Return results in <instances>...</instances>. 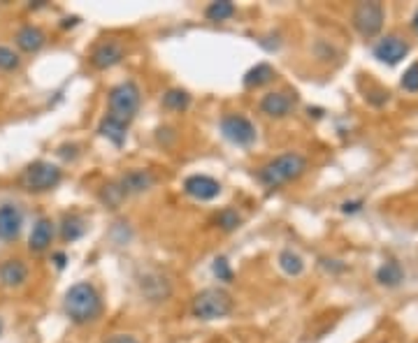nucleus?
<instances>
[{
	"label": "nucleus",
	"mask_w": 418,
	"mask_h": 343,
	"mask_svg": "<svg viewBox=\"0 0 418 343\" xmlns=\"http://www.w3.org/2000/svg\"><path fill=\"white\" fill-rule=\"evenodd\" d=\"M26 281H28V267L24 260L12 257V260H5L0 264V283L5 288H21Z\"/></svg>",
	"instance_id": "obj_16"
},
{
	"label": "nucleus",
	"mask_w": 418,
	"mask_h": 343,
	"mask_svg": "<svg viewBox=\"0 0 418 343\" xmlns=\"http://www.w3.org/2000/svg\"><path fill=\"white\" fill-rule=\"evenodd\" d=\"M409 49L412 47H409V42L405 38H400V35H386V38H381L377 45L372 47V54L379 63L398 66V63L409 54Z\"/></svg>",
	"instance_id": "obj_8"
},
{
	"label": "nucleus",
	"mask_w": 418,
	"mask_h": 343,
	"mask_svg": "<svg viewBox=\"0 0 418 343\" xmlns=\"http://www.w3.org/2000/svg\"><path fill=\"white\" fill-rule=\"evenodd\" d=\"M21 225H24V213L17 204H3L0 206V239L12 241L19 237Z\"/></svg>",
	"instance_id": "obj_14"
},
{
	"label": "nucleus",
	"mask_w": 418,
	"mask_h": 343,
	"mask_svg": "<svg viewBox=\"0 0 418 343\" xmlns=\"http://www.w3.org/2000/svg\"><path fill=\"white\" fill-rule=\"evenodd\" d=\"M100 202L105 204V206H110V209H117L119 204L124 202V192H121V188H119L117 183H110V185H103V190H100Z\"/></svg>",
	"instance_id": "obj_26"
},
{
	"label": "nucleus",
	"mask_w": 418,
	"mask_h": 343,
	"mask_svg": "<svg viewBox=\"0 0 418 343\" xmlns=\"http://www.w3.org/2000/svg\"><path fill=\"white\" fill-rule=\"evenodd\" d=\"M216 225L221 227L223 232H235L239 225H242V216L235 209H221L216 213Z\"/></svg>",
	"instance_id": "obj_25"
},
{
	"label": "nucleus",
	"mask_w": 418,
	"mask_h": 343,
	"mask_svg": "<svg viewBox=\"0 0 418 343\" xmlns=\"http://www.w3.org/2000/svg\"><path fill=\"white\" fill-rule=\"evenodd\" d=\"M54 241V223L52 218H38L33 225V232H31V239H28V248L31 253H42L52 246Z\"/></svg>",
	"instance_id": "obj_17"
},
{
	"label": "nucleus",
	"mask_w": 418,
	"mask_h": 343,
	"mask_svg": "<svg viewBox=\"0 0 418 343\" xmlns=\"http://www.w3.org/2000/svg\"><path fill=\"white\" fill-rule=\"evenodd\" d=\"M279 267L283 274L288 276H300L304 271V260L297 253H293L290 248H286V251L279 253Z\"/></svg>",
	"instance_id": "obj_24"
},
{
	"label": "nucleus",
	"mask_w": 418,
	"mask_h": 343,
	"mask_svg": "<svg viewBox=\"0 0 418 343\" xmlns=\"http://www.w3.org/2000/svg\"><path fill=\"white\" fill-rule=\"evenodd\" d=\"M124 56H126V49L121 42L105 40L100 45H96V49L89 56V61L96 70H112L124 61Z\"/></svg>",
	"instance_id": "obj_10"
},
{
	"label": "nucleus",
	"mask_w": 418,
	"mask_h": 343,
	"mask_svg": "<svg viewBox=\"0 0 418 343\" xmlns=\"http://www.w3.org/2000/svg\"><path fill=\"white\" fill-rule=\"evenodd\" d=\"M0 332H3V318H0Z\"/></svg>",
	"instance_id": "obj_36"
},
{
	"label": "nucleus",
	"mask_w": 418,
	"mask_h": 343,
	"mask_svg": "<svg viewBox=\"0 0 418 343\" xmlns=\"http://www.w3.org/2000/svg\"><path fill=\"white\" fill-rule=\"evenodd\" d=\"M84 234H87V220L80 213H66L61 220V239L66 244H73V241L82 239Z\"/></svg>",
	"instance_id": "obj_18"
},
{
	"label": "nucleus",
	"mask_w": 418,
	"mask_h": 343,
	"mask_svg": "<svg viewBox=\"0 0 418 343\" xmlns=\"http://www.w3.org/2000/svg\"><path fill=\"white\" fill-rule=\"evenodd\" d=\"M400 86H402V91H407V93H418V63H412V66L405 70Z\"/></svg>",
	"instance_id": "obj_28"
},
{
	"label": "nucleus",
	"mask_w": 418,
	"mask_h": 343,
	"mask_svg": "<svg viewBox=\"0 0 418 343\" xmlns=\"http://www.w3.org/2000/svg\"><path fill=\"white\" fill-rule=\"evenodd\" d=\"M63 181V169L59 165H52L47 160L31 162L19 176V185L28 192H49Z\"/></svg>",
	"instance_id": "obj_5"
},
{
	"label": "nucleus",
	"mask_w": 418,
	"mask_h": 343,
	"mask_svg": "<svg viewBox=\"0 0 418 343\" xmlns=\"http://www.w3.org/2000/svg\"><path fill=\"white\" fill-rule=\"evenodd\" d=\"M161 105L163 109H170V112H186L191 107V96L181 89H170L163 93Z\"/></svg>",
	"instance_id": "obj_22"
},
{
	"label": "nucleus",
	"mask_w": 418,
	"mask_h": 343,
	"mask_svg": "<svg viewBox=\"0 0 418 343\" xmlns=\"http://www.w3.org/2000/svg\"><path fill=\"white\" fill-rule=\"evenodd\" d=\"M77 24H80V19H77V17H70V19H63V28H73V26H77Z\"/></svg>",
	"instance_id": "obj_34"
},
{
	"label": "nucleus",
	"mask_w": 418,
	"mask_h": 343,
	"mask_svg": "<svg viewBox=\"0 0 418 343\" xmlns=\"http://www.w3.org/2000/svg\"><path fill=\"white\" fill-rule=\"evenodd\" d=\"M184 192L188 197L197 199V202H211V199L221 195V183L207 174H191L184 181Z\"/></svg>",
	"instance_id": "obj_11"
},
{
	"label": "nucleus",
	"mask_w": 418,
	"mask_h": 343,
	"mask_svg": "<svg viewBox=\"0 0 418 343\" xmlns=\"http://www.w3.org/2000/svg\"><path fill=\"white\" fill-rule=\"evenodd\" d=\"M377 281L386 288H398V285L405 281V269L398 260H388L377 269Z\"/></svg>",
	"instance_id": "obj_19"
},
{
	"label": "nucleus",
	"mask_w": 418,
	"mask_h": 343,
	"mask_svg": "<svg viewBox=\"0 0 418 343\" xmlns=\"http://www.w3.org/2000/svg\"><path fill=\"white\" fill-rule=\"evenodd\" d=\"M274 77H277V73H274L272 66H267V63H258L256 68H251L249 73L244 75L242 82H244L246 89H260V86L274 82Z\"/></svg>",
	"instance_id": "obj_21"
},
{
	"label": "nucleus",
	"mask_w": 418,
	"mask_h": 343,
	"mask_svg": "<svg viewBox=\"0 0 418 343\" xmlns=\"http://www.w3.org/2000/svg\"><path fill=\"white\" fill-rule=\"evenodd\" d=\"M211 271H214V276L223 283H232V278H235V274H232L230 269V262L225 260V257H216L214 264H211Z\"/></svg>",
	"instance_id": "obj_29"
},
{
	"label": "nucleus",
	"mask_w": 418,
	"mask_h": 343,
	"mask_svg": "<svg viewBox=\"0 0 418 343\" xmlns=\"http://www.w3.org/2000/svg\"><path fill=\"white\" fill-rule=\"evenodd\" d=\"M323 267L328 269V271H344L346 264H342L339 260H323Z\"/></svg>",
	"instance_id": "obj_32"
},
{
	"label": "nucleus",
	"mask_w": 418,
	"mask_h": 343,
	"mask_svg": "<svg viewBox=\"0 0 418 343\" xmlns=\"http://www.w3.org/2000/svg\"><path fill=\"white\" fill-rule=\"evenodd\" d=\"M66 262H68V255L66 253H54V264H56V267L63 269V267H66Z\"/></svg>",
	"instance_id": "obj_33"
},
{
	"label": "nucleus",
	"mask_w": 418,
	"mask_h": 343,
	"mask_svg": "<svg viewBox=\"0 0 418 343\" xmlns=\"http://www.w3.org/2000/svg\"><path fill=\"white\" fill-rule=\"evenodd\" d=\"M295 93H288V91H272L267 93V96H263V100H260V112L265 114L267 119H286L290 112L295 109Z\"/></svg>",
	"instance_id": "obj_9"
},
{
	"label": "nucleus",
	"mask_w": 418,
	"mask_h": 343,
	"mask_svg": "<svg viewBox=\"0 0 418 343\" xmlns=\"http://www.w3.org/2000/svg\"><path fill=\"white\" fill-rule=\"evenodd\" d=\"M19 66H21L19 54L14 52V49H10V47H0V70L12 73V70H17Z\"/></svg>",
	"instance_id": "obj_27"
},
{
	"label": "nucleus",
	"mask_w": 418,
	"mask_h": 343,
	"mask_svg": "<svg viewBox=\"0 0 418 343\" xmlns=\"http://www.w3.org/2000/svg\"><path fill=\"white\" fill-rule=\"evenodd\" d=\"M103 343H140V339H135L133 334H114V337H110Z\"/></svg>",
	"instance_id": "obj_31"
},
{
	"label": "nucleus",
	"mask_w": 418,
	"mask_h": 343,
	"mask_svg": "<svg viewBox=\"0 0 418 343\" xmlns=\"http://www.w3.org/2000/svg\"><path fill=\"white\" fill-rule=\"evenodd\" d=\"M117 185L121 188L124 197L128 195H142V192L151 190L156 185V174L151 169H130L119 178Z\"/></svg>",
	"instance_id": "obj_13"
},
{
	"label": "nucleus",
	"mask_w": 418,
	"mask_h": 343,
	"mask_svg": "<svg viewBox=\"0 0 418 343\" xmlns=\"http://www.w3.org/2000/svg\"><path fill=\"white\" fill-rule=\"evenodd\" d=\"M98 132H100L105 139H110L114 146H124L126 135H128V125L119 123V121H114L112 116H105L100 121V125H98Z\"/></svg>",
	"instance_id": "obj_20"
},
{
	"label": "nucleus",
	"mask_w": 418,
	"mask_h": 343,
	"mask_svg": "<svg viewBox=\"0 0 418 343\" xmlns=\"http://www.w3.org/2000/svg\"><path fill=\"white\" fill-rule=\"evenodd\" d=\"M63 311L75 325H89L96 323L103 313V299L100 292L96 290L94 283L80 281L66 292L63 297Z\"/></svg>",
	"instance_id": "obj_1"
},
{
	"label": "nucleus",
	"mask_w": 418,
	"mask_h": 343,
	"mask_svg": "<svg viewBox=\"0 0 418 343\" xmlns=\"http://www.w3.org/2000/svg\"><path fill=\"white\" fill-rule=\"evenodd\" d=\"M363 199H351V202H349V199H346V202L342 204V213H346V216H353V213H360V211H363Z\"/></svg>",
	"instance_id": "obj_30"
},
{
	"label": "nucleus",
	"mask_w": 418,
	"mask_h": 343,
	"mask_svg": "<svg viewBox=\"0 0 418 343\" xmlns=\"http://www.w3.org/2000/svg\"><path fill=\"white\" fill-rule=\"evenodd\" d=\"M307 167H309V162L302 153L288 151V153L277 155V158L270 162H265V165L256 172V178L265 185V188L277 190L290 181H297V178L307 172Z\"/></svg>",
	"instance_id": "obj_2"
},
{
	"label": "nucleus",
	"mask_w": 418,
	"mask_h": 343,
	"mask_svg": "<svg viewBox=\"0 0 418 343\" xmlns=\"http://www.w3.org/2000/svg\"><path fill=\"white\" fill-rule=\"evenodd\" d=\"M351 21H353V28H356L365 40H372L377 38L381 28H384L386 10L381 3H358L353 7Z\"/></svg>",
	"instance_id": "obj_6"
},
{
	"label": "nucleus",
	"mask_w": 418,
	"mask_h": 343,
	"mask_svg": "<svg viewBox=\"0 0 418 343\" xmlns=\"http://www.w3.org/2000/svg\"><path fill=\"white\" fill-rule=\"evenodd\" d=\"M221 135L235 146H251L258 139L256 125L242 114H225L221 119Z\"/></svg>",
	"instance_id": "obj_7"
},
{
	"label": "nucleus",
	"mask_w": 418,
	"mask_h": 343,
	"mask_svg": "<svg viewBox=\"0 0 418 343\" xmlns=\"http://www.w3.org/2000/svg\"><path fill=\"white\" fill-rule=\"evenodd\" d=\"M14 40H17V47L21 49L24 54H38L42 47L47 45V35L42 28L28 24V26H21L17 35H14Z\"/></svg>",
	"instance_id": "obj_15"
},
{
	"label": "nucleus",
	"mask_w": 418,
	"mask_h": 343,
	"mask_svg": "<svg viewBox=\"0 0 418 343\" xmlns=\"http://www.w3.org/2000/svg\"><path fill=\"white\" fill-rule=\"evenodd\" d=\"M142 105V91L135 82H121L110 91V114L119 123L128 125Z\"/></svg>",
	"instance_id": "obj_4"
},
{
	"label": "nucleus",
	"mask_w": 418,
	"mask_h": 343,
	"mask_svg": "<svg viewBox=\"0 0 418 343\" xmlns=\"http://www.w3.org/2000/svg\"><path fill=\"white\" fill-rule=\"evenodd\" d=\"M412 26H414V31L418 33V10H416V14H414V21H412Z\"/></svg>",
	"instance_id": "obj_35"
},
{
	"label": "nucleus",
	"mask_w": 418,
	"mask_h": 343,
	"mask_svg": "<svg viewBox=\"0 0 418 343\" xmlns=\"http://www.w3.org/2000/svg\"><path fill=\"white\" fill-rule=\"evenodd\" d=\"M232 306L235 302H232L230 292H225L223 288H204L193 297L191 316L197 320H221L230 316Z\"/></svg>",
	"instance_id": "obj_3"
},
{
	"label": "nucleus",
	"mask_w": 418,
	"mask_h": 343,
	"mask_svg": "<svg viewBox=\"0 0 418 343\" xmlns=\"http://www.w3.org/2000/svg\"><path fill=\"white\" fill-rule=\"evenodd\" d=\"M140 290L149 302H165V299L172 295V283L165 274L161 271H144L140 276Z\"/></svg>",
	"instance_id": "obj_12"
},
{
	"label": "nucleus",
	"mask_w": 418,
	"mask_h": 343,
	"mask_svg": "<svg viewBox=\"0 0 418 343\" xmlns=\"http://www.w3.org/2000/svg\"><path fill=\"white\" fill-rule=\"evenodd\" d=\"M237 7L230 3V0H214V3L207 5V10H204V17L209 21H214V24H221V21H228L235 17Z\"/></svg>",
	"instance_id": "obj_23"
}]
</instances>
